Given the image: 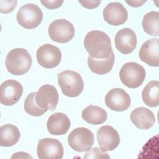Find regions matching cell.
Masks as SVG:
<instances>
[{
	"label": "cell",
	"mask_w": 159,
	"mask_h": 159,
	"mask_svg": "<svg viewBox=\"0 0 159 159\" xmlns=\"http://www.w3.org/2000/svg\"><path fill=\"white\" fill-rule=\"evenodd\" d=\"M36 102L41 108L45 110H55L58 102L57 89L52 85L41 86L37 92Z\"/></svg>",
	"instance_id": "obj_12"
},
{
	"label": "cell",
	"mask_w": 159,
	"mask_h": 159,
	"mask_svg": "<svg viewBox=\"0 0 159 159\" xmlns=\"http://www.w3.org/2000/svg\"><path fill=\"white\" fill-rule=\"evenodd\" d=\"M36 96L37 92H31L25 98L24 103L25 111L31 116H42L46 113L45 109H43L37 105L36 102Z\"/></svg>",
	"instance_id": "obj_25"
},
{
	"label": "cell",
	"mask_w": 159,
	"mask_h": 159,
	"mask_svg": "<svg viewBox=\"0 0 159 159\" xmlns=\"http://www.w3.org/2000/svg\"><path fill=\"white\" fill-rule=\"evenodd\" d=\"M84 159H110V156L101 148L94 147L85 154Z\"/></svg>",
	"instance_id": "obj_26"
},
{
	"label": "cell",
	"mask_w": 159,
	"mask_h": 159,
	"mask_svg": "<svg viewBox=\"0 0 159 159\" xmlns=\"http://www.w3.org/2000/svg\"><path fill=\"white\" fill-rule=\"evenodd\" d=\"M141 98L148 107H155L159 105V81L152 80L145 86Z\"/></svg>",
	"instance_id": "obj_22"
},
{
	"label": "cell",
	"mask_w": 159,
	"mask_h": 159,
	"mask_svg": "<svg viewBox=\"0 0 159 159\" xmlns=\"http://www.w3.org/2000/svg\"><path fill=\"white\" fill-rule=\"evenodd\" d=\"M114 43L119 52L123 54H129L131 53L136 48L137 37L131 29L125 28L117 32Z\"/></svg>",
	"instance_id": "obj_14"
},
{
	"label": "cell",
	"mask_w": 159,
	"mask_h": 159,
	"mask_svg": "<svg viewBox=\"0 0 159 159\" xmlns=\"http://www.w3.org/2000/svg\"><path fill=\"white\" fill-rule=\"evenodd\" d=\"M41 3H43V6L47 7L49 9H53L56 8H58L62 5V3H64V1H43L42 0Z\"/></svg>",
	"instance_id": "obj_28"
},
{
	"label": "cell",
	"mask_w": 159,
	"mask_h": 159,
	"mask_svg": "<svg viewBox=\"0 0 159 159\" xmlns=\"http://www.w3.org/2000/svg\"><path fill=\"white\" fill-rule=\"evenodd\" d=\"M17 1H2L1 2V13L7 14V13L12 12L13 9H15Z\"/></svg>",
	"instance_id": "obj_27"
},
{
	"label": "cell",
	"mask_w": 159,
	"mask_h": 159,
	"mask_svg": "<svg viewBox=\"0 0 159 159\" xmlns=\"http://www.w3.org/2000/svg\"><path fill=\"white\" fill-rule=\"evenodd\" d=\"M157 119H158V123H159V111H158V113H157Z\"/></svg>",
	"instance_id": "obj_31"
},
{
	"label": "cell",
	"mask_w": 159,
	"mask_h": 159,
	"mask_svg": "<svg viewBox=\"0 0 159 159\" xmlns=\"http://www.w3.org/2000/svg\"><path fill=\"white\" fill-rule=\"evenodd\" d=\"M43 11L33 3H27L19 9L16 15L17 21L25 29H34L43 21Z\"/></svg>",
	"instance_id": "obj_5"
},
{
	"label": "cell",
	"mask_w": 159,
	"mask_h": 159,
	"mask_svg": "<svg viewBox=\"0 0 159 159\" xmlns=\"http://www.w3.org/2000/svg\"><path fill=\"white\" fill-rule=\"evenodd\" d=\"M137 159H159V134L146 142L139 152Z\"/></svg>",
	"instance_id": "obj_23"
},
{
	"label": "cell",
	"mask_w": 159,
	"mask_h": 159,
	"mask_svg": "<svg viewBox=\"0 0 159 159\" xmlns=\"http://www.w3.org/2000/svg\"><path fill=\"white\" fill-rule=\"evenodd\" d=\"M68 143L76 152H88L94 144V135L88 129L84 127L76 128L68 136Z\"/></svg>",
	"instance_id": "obj_6"
},
{
	"label": "cell",
	"mask_w": 159,
	"mask_h": 159,
	"mask_svg": "<svg viewBox=\"0 0 159 159\" xmlns=\"http://www.w3.org/2000/svg\"><path fill=\"white\" fill-rule=\"evenodd\" d=\"M119 78L129 88H137L142 85L146 78V70L141 65L135 62L124 64L119 71Z\"/></svg>",
	"instance_id": "obj_4"
},
{
	"label": "cell",
	"mask_w": 159,
	"mask_h": 159,
	"mask_svg": "<svg viewBox=\"0 0 159 159\" xmlns=\"http://www.w3.org/2000/svg\"><path fill=\"white\" fill-rule=\"evenodd\" d=\"M37 59L38 64L43 68L52 69L60 64L62 52L60 49L52 44H44L37 49Z\"/></svg>",
	"instance_id": "obj_9"
},
{
	"label": "cell",
	"mask_w": 159,
	"mask_h": 159,
	"mask_svg": "<svg viewBox=\"0 0 159 159\" xmlns=\"http://www.w3.org/2000/svg\"><path fill=\"white\" fill-rule=\"evenodd\" d=\"M48 35L56 43H66L75 36V27L73 24L66 20H56L49 25Z\"/></svg>",
	"instance_id": "obj_7"
},
{
	"label": "cell",
	"mask_w": 159,
	"mask_h": 159,
	"mask_svg": "<svg viewBox=\"0 0 159 159\" xmlns=\"http://www.w3.org/2000/svg\"><path fill=\"white\" fill-rule=\"evenodd\" d=\"M105 103L107 107L116 112H122L128 109L131 99L127 92L121 88H113L107 92L105 97Z\"/></svg>",
	"instance_id": "obj_11"
},
{
	"label": "cell",
	"mask_w": 159,
	"mask_h": 159,
	"mask_svg": "<svg viewBox=\"0 0 159 159\" xmlns=\"http://www.w3.org/2000/svg\"><path fill=\"white\" fill-rule=\"evenodd\" d=\"M130 120L140 129H151L156 122L154 113L143 107H137L132 111L130 113Z\"/></svg>",
	"instance_id": "obj_17"
},
{
	"label": "cell",
	"mask_w": 159,
	"mask_h": 159,
	"mask_svg": "<svg viewBox=\"0 0 159 159\" xmlns=\"http://www.w3.org/2000/svg\"><path fill=\"white\" fill-rule=\"evenodd\" d=\"M20 132L16 125H4L0 127V146L12 147L20 140Z\"/></svg>",
	"instance_id": "obj_19"
},
{
	"label": "cell",
	"mask_w": 159,
	"mask_h": 159,
	"mask_svg": "<svg viewBox=\"0 0 159 159\" xmlns=\"http://www.w3.org/2000/svg\"><path fill=\"white\" fill-rule=\"evenodd\" d=\"M114 60H115V56H114V52H113L109 58L105 59H96L89 56L87 64L89 69L93 73L98 75H105L112 70L114 64Z\"/></svg>",
	"instance_id": "obj_20"
},
{
	"label": "cell",
	"mask_w": 159,
	"mask_h": 159,
	"mask_svg": "<svg viewBox=\"0 0 159 159\" xmlns=\"http://www.w3.org/2000/svg\"><path fill=\"white\" fill-rule=\"evenodd\" d=\"M70 127V120L66 114L55 113L49 117L47 122V128L50 134L60 135L66 134Z\"/></svg>",
	"instance_id": "obj_18"
},
{
	"label": "cell",
	"mask_w": 159,
	"mask_h": 159,
	"mask_svg": "<svg viewBox=\"0 0 159 159\" xmlns=\"http://www.w3.org/2000/svg\"><path fill=\"white\" fill-rule=\"evenodd\" d=\"M10 159H34L32 157L24 152H19L14 153Z\"/></svg>",
	"instance_id": "obj_29"
},
{
	"label": "cell",
	"mask_w": 159,
	"mask_h": 159,
	"mask_svg": "<svg viewBox=\"0 0 159 159\" xmlns=\"http://www.w3.org/2000/svg\"><path fill=\"white\" fill-rule=\"evenodd\" d=\"M84 46L89 56L96 59L109 58L113 52L110 38L101 31H92L86 34L84 39Z\"/></svg>",
	"instance_id": "obj_1"
},
{
	"label": "cell",
	"mask_w": 159,
	"mask_h": 159,
	"mask_svg": "<svg viewBox=\"0 0 159 159\" xmlns=\"http://www.w3.org/2000/svg\"><path fill=\"white\" fill-rule=\"evenodd\" d=\"M37 152L39 159H62L64 157V148L61 142L52 138L39 140Z\"/></svg>",
	"instance_id": "obj_10"
},
{
	"label": "cell",
	"mask_w": 159,
	"mask_h": 159,
	"mask_svg": "<svg viewBox=\"0 0 159 159\" xmlns=\"http://www.w3.org/2000/svg\"><path fill=\"white\" fill-rule=\"evenodd\" d=\"M23 94V86L15 80H7L0 86V102L4 106L17 103Z\"/></svg>",
	"instance_id": "obj_8"
},
{
	"label": "cell",
	"mask_w": 159,
	"mask_h": 159,
	"mask_svg": "<svg viewBox=\"0 0 159 159\" xmlns=\"http://www.w3.org/2000/svg\"><path fill=\"white\" fill-rule=\"evenodd\" d=\"M58 85L62 93L69 98H76L83 92L84 81L81 75L72 70H64L58 74Z\"/></svg>",
	"instance_id": "obj_3"
},
{
	"label": "cell",
	"mask_w": 159,
	"mask_h": 159,
	"mask_svg": "<svg viewBox=\"0 0 159 159\" xmlns=\"http://www.w3.org/2000/svg\"><path fill=\"white\" fill-rule=\"evenodd\" d=\"M142 27L145 32L151 36H159V12L151 11L146 14L142 20Z\"/></svg>",
	"instance_id": "obj_24"
},
{
	"label": "cell",
	"mask_w": 159,
	"mask_h": 159,
	"mask_svg": "<svg viewBox=\"0 0 159 159\" xmlns=\"http://www.w3.org/2000/svg\"><path fill=\"white\" fill-rule=\"evenodd\" d=\"M154 3H155V5H156L157 7H159V1L155 0V1H154Z\"/></svg>",
	"instance_id": "obj_30"
},
{
	"label": "cell",
	"mask_w": 159,
	"mask_h": 159,
	"mask_svg": "<svg viewBox=\"0 0 159 159\" xmlns=\"http://www.w3.org/2000/svg\"><path fill=\"white\" fill-rule=\"evenodd\" d=\"M97 137L100 148L104 152L114 150L120 143L119 132L110 125L102 126L97 133Z\"/></svg>",
	"instance_id": "obj_13"
},
{
	"label": "cell",
	"mask_w": 159,
	"mask_h": 159,
	"mask_svg": "<svg viewBox=\"0 0 159 159\" xmlns=\"http://www.w3.org/2000/svg\"><path fill=\"white\" fill-rule=\"evenodd\" d=\"M103 18L107 24L120 25L125 23L128 19V12L122 3L112 2L107 3L103 9Z\"/></svg>",
	"instance_id": "obj_15"
},
{
	"label": "cell",
	"mask_w": 159,
	"mask_h": 159,
	"mask_svg": "<svg viewBox=\"0 0 159 159\" xmlns=\"http://www.w3.org/2000/svg\"><path fill=\"white\" fill-rule=\"evenodd\" d=\"M32 64L31 54L26 49L15 48L7 54L5 65L7 70L15 75L27 73Z\"/></svg>",
	"instance_id": "obj_2"
},
{
	"label": "cell",
	"mask_w": 159,
	"mask_h": 159,
	"mask_svg": "<svg viewBox=\"0 0 159 159\" xmlns=\"http://www.w3.org/2000/svg\"><path fill=\"white\" fill-rule=\"evenodd\" d=\"M139 57L141 61L152 67H159V39L152 38L144 43Z\"/></svg>",
	"instance_id": "obj_16"
},
{
	"label": "cell",
	"mask_w": 159,
	"mask_h": 159,
	"mask_svg": "<svg viewBox=\"0 0 159 159\" xmlns=\"http://www.w3.org/2000/svg\"><path fill=\"white\" fill-rule=\"evenodd\" d=\"M82 119L91 125H102L107 119V113L103 108L90 105L82 111Z\"/></svg>",
	"instance_id": "obj_21"
}]
</instances>
